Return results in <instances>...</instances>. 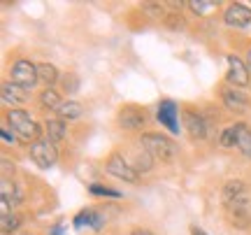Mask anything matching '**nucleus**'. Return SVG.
<instances>
[{"label":"nucleus","instance_id":"f257e3e1","mask_svg":"<svg viewBox=\"0 0 251 235\" xmlns=\"http://www.w3.org/2000/svg\"><path fill=\"white\" fill-rule=\"evenodd\" d=\"M224 203L228 208V219L237 228H247L251 224V189L244 182L235 180L224 186Z\"/></svg>","mask_w":251,"mask_h":235},{"label":"nucleus","instance_id":"f03ea898","mask_svg":"<svg viewBox=\"0 0 251 235\" xmlns=\"http://www.w3.org/2000/svg\"><path fill=\"white\" fill-rule=\"evenodd\" d=\"M140 145L151 154V158H158V161H172L175 156H177V149L172 145L168 137L158 135V133H144L142 140H140Z\"/></svg>","mask_w":251,"mask_h":235},{"label":"nucleus","instance_id":"7ed1b4c3","mask_svg":"<svg viewBox=\"0 0 251 235\" xmlns=\"http://www.w3.org/2000/svg\"><path fill=\"white\" fill-rule=\"evenodd\" d=\"M7 124L14 131H17L19 135L24 137V140H35L37 142V135H40V126H37L35 121L30 119V114H28L26 109H9L7 112Z\"/></svg>","mask_w":251,"mask_h":235},{"label":"nucleus","instance_id":"20e7f679","mask_svg":"<svg viewBox=\"0 0 251 235\" xmlns=\"http://www.w3.org/2000/svg\"><path fill=\"white\" fill-rule=\"evenodd\" d=\"M12 81H14V84H19V86H21V89H33V86H35L37 81V65L35 63H30V61H24V58H21V61H17V63L12 65Z\"/></svg>","mask_w":251,"mask_h":235},{"label":"nucleus","instance_id":"39448f33","mask_svg":"<svg viewBox=\"0 0 251 235\" xmlns=\"http://www.w3.org/2000/svg\"><path fill=\"white\" fill-rule=\"evenodd\" d=\"M30 156H33V161L40 165V168H51L56 163V158H58V154H56V147L49 142V140H37V142H33L30 145Z\"/></svg>","mask_w":251,"mask_h":235},{"label":"nucleus","instance_id":"423d86ee","mask_svg":"<svg viewBox=\"0 0 251 235\" xmlns=\"http://www.w3.org/2000/svg\"><path fill=\"white\" fill-rule=\"evenodd\" d=\"M249 79H251L249 65H244L235 54L228 56V81L233 86H237V89H244V86H249Z\"/></svg>","mask_w":251,"mask_h":235},{"label":"nucleus","instance_id":"0eeeda50","mask_svg":"<svg viewBox=\"0 0 251 235\" xmlns=\"http://www.w3.org/2000/svg\"><path fill=\"white\" fill-rule=\"evenodd\" d=\"M107 172H109V175H114V177H119V180L130 182V184H135V182H137V170H135L133 165L126 161V156H121V154H114L112 158H109Z\"/></svg>","mask_w":251,"mask_h":235},{"label":"nucleus","instance_id":"6e6552de","mask_svg":"<svg viewBox=\"0 0 251 235\" xmlns=\"http://www.w3.org/2000/svg\"><path fill=\"white\" fill-rule=\"evenodd\" d=\"M224 21L233 28H244L251 24V9L242 2H233L230 7L224 12Z\"/></svg>","mask_w":251,"mask_h":235},{"label":"nucleus","instance_id":"1a4fd4ad","mask_svg":"<svg viewBox=\"0 0 251 235\" xmlns=\"http://www.w3.org/2000/svg\"><path fill=\"white\" fill-rule=\"evenodd\" d=\"M177 117H179V112H177V105H175L172 100H161V105H158V121H161V124L168 128L170 133H179V124H177Z\"/></svg>","mask_w":251,"mask_h":235},{"label":"nucleus","instance_id":"9d476101","mask_svg":"<svg viewBox=\"0 0 251 235\" xmlns=\"http://www.w3.org/2000/svg\"><path fill=\"white\" fill-rule=\"evenodd\" d=\"M142 124H144L142 109L128 105V107H124L119 112V126L126 128V131H137V128H142Z\"/></svg>","mask_w":251,"mask_h":235},{"label":"nucleus","instance_id":"9b49d317","mask_svg":"<svg viewBox=\"0 0 251 235\" xmlns=\"http://www.w3.org/2000/svg\"><path fill=\"white\" fill-rule=\"evenodd\" d=\"M184 124H186V131L188 135L193 137V140H202L207 135V124L205 119L196 114L193 109H184Z\"/></svg>","mask_w":251,"mask_h":235},{"label":"nucleus","instance_id":"f8f14e48","mask_svg":"<svg viewBox=\"0 0 251 235\" xmlns=\"http://www.w3.org/2000/svg\"><path fill=\"white\" fill-rule=\"evenodd\" d=\"M0 96H2V103L17 105V103H24V100H26V89H21V86L14 84V81H7V84H2Z\"/></svg>","mask_w":251,"mask_h":235},{"label":"nucleus","instance_id":"ddd939ff","mask_svg":"<svg viewBox=\"0 0 251 235\" xmlns=\"http://www.w3.org/2000/svg\"><path fill=\"white\" fill-rule=\"evenodd\" d=\"M221 98H224L226 107L233 109V112H244L247 109V98H244L242 93H237L235 89H224Z\"/></svg>","mask_w":251,"mask_h":235},{"label":"nucleus","instance_id":"4468645a","mask_svg":"<svg viewBox=\"0 0 251 235\" xmlns=\"http://www.w3.org/2000/svg\"><path fill=\"white\" fill-rule=\"evenodd\" d=\"M84 226L100 228L102 226V217H100L96 209H81L79 214L75 217V228H84Z\"/></svg>","mask_w":251,"mask_h":235},{"label":"nucleus","instance_id":"2eb2a0df","mask_svg":"<svg viewBox=\"0 0 251 235\" xmlns=\"http://www.w3.org/2000/svg\"><path fill=\"white\" fill-rule=\"evenodd\" d=\"M47 140L51 142V145H56V142H61L63 135H65V121L63 119H49L47 121Z\"/></svg>","mask_w":251,"mask_h":235},{"label":"nucleus","instance_id":"dca6fc26","mask_svg":"<svg viewBox=\"0 0 251 235\" xmlns=\"http://www.w3.org/2000/svg\"><path fill=\"white\" fill-rule=\"evenodd\" d=\"M235 133H237V147L247 158H251V131L244 124H237L235 126Z\"/></svg>","mask_w":251,"mask_h":235},{"label":"nucleus","instance_id":"f3484780","mask_svg":"<svg viewBox=\"0 0 251 235\" xmlns=\"http://www.w3.org/2000/svg\"><path fill=\"white\" fill-rule=\"evenodd\" d=\"M37 79L42 81L47 89H51V84L58 79V73L51 63H37Z\"/></svg>","mask_w":251,"mask_h":235},{"label":"nucleus","instance_id":"a211bd4d","mask_svg":"<svg viewBox=\"0 0 251 235\" xmlns=\"http://www.w3.org/2000/svg\"><path fill=\"white\" fill-rule=\"evenodd\" d=\"M63 119H79L81 117V105L79 103H75V100H63L61 107L56 109Z\"/></svg>","mask_w":251,"mask_h":235},{"label":"nucleus","instance_id":"6ab92c4d","mask_svg":"<svg viewBox=\"0 0 251 235\" xmlns=\"http://www.w3.org/2000/svg\"><path fill=\"white\" fill-rule=\"evenodd\" d=\"M40 103H42V107L58 109L63 100H61V96H58L54 89H45V91H42V96H40Z\"/></svg>","mask_w":251,"mask_h":235},{"label":"nucleus","instance_id":"aec40b11","mask_svg":"<svg viewBox=\"0 0 251 235\" xmlns=\"http://www.w3.org/2000/svg\"><path fill=\"white\" fill-rule=\"evenodd\" d=\"M0 198H7V200H14V203H19V196H17V189H14V184L9 180H5L2 177V182H0Z\"/></svg>","mask_w":251,"mask_h":235},{"label":"nucleus","instance_id":"412c9836","mask_svg":"<svg viewBox=\"0 0 251 235\" xmlns=\"http://www.w3.org/2000/svg\"><path fill=\"white\" fill-rule=\"evenodd\" d=\"M188 7L193 9L196 14H209L212 9H216V2H209V0H191Z\"/></svg>","mask_w":251,"mask_h":235},{"label":"nucleus","instance_id":"4be33fe9","mask_svg":"<svg viewBox=\"0 0 251 235\" xmlns=\"http://www.w3.org/2000/svg\"><path fill=\"white\" fill-rule=\"evenodd\" d=\"M89 191L93 196H98V198H121V193L114 189H107V186H100V184H91Z\"/></svg>","mask_w":251,"mask_h":235},{"label":"nucleus","instance_id":"5701e85b","mask_svg":"<svg viewBox=\"0 0 251 235\" xmlns=\"http://www.w3.org/2000/svg\"><path fill=\"white\" fill-rule=\"evenodd\" d=\"M19 226H21V217H19V214H9V217L0 219V228H2V233H14Z\"/></svg>","mask_w":251,"mask_h":235},{"label":"nucleus","instance_id":"b1692460","mask_svg":"<svg viewBox=\"0 0 251 235\" xmlns=\"http://www.w3.org/2000/svg\"><path fill=\"white\" fill-rule=\"evenodd\" d=\"M221 147H235L237 145V133H235V126L233 128H226L224 133H221Z\"/></svg>","mask_w":251,"mask_h":235},{"label":"nucleus","instance_id":"393cba45","mask_svg":"<svg viewBox=\"0 0 251 235\" xmlns=\"http://www.w3.org/2000/svg\"><path fill=\"white\" fill-rule=\"evenodd\" d=\"M63 89L75 93V91L79 89V79H77L75 75H65V77H63Z\"/></svg>","mask_w":251,"mask_h":235},{"label":"nucleus","instance_id":"a878e982","mask_svg":"<svg viewBox=\"0 0 251 235\" xmlns=\"http://www.w3.org/2000/svg\"><path fill=\"white\" fill-rule=\"evenodd\" d=\"M12 214V209H9V200L7 198H0V219H5Z\"/></svg>","mask_w":251,"mask_h":235},{"label":"nucleus","instance_id":"bb28decb","mask_svg":"<svg viewBox=\"0 0 251 235\" xmlns=\"http://www.w3.org/2000/svg\"><path fill=\"white\" fill-rule=\"evenodd\" d=\"M0 135H2V140H5V142H14V135L9 133L7 128H2V131H0Z\"/></svg>","mask_w":251,"mask_h":235},{"label":"nucleus","instance_id":"cd10ccee","mask_svg":"<svg viewBox=\"0 0 251 235\" xmlns=\"http://www.w3.org/2000/svg\"><path fill=\"white\" fill-rule=\"evenodd\" d=\"M128 235H153L151 231H147V228H135V231H130Z\"/></svg>","mask_w":251,"mask_h":235},{"label":"nucleus","instance_id":"c85d7f7f","mask_svg":"<svg viewBox=\"0 0 251 235\" xmlns=\"http://www.w3.org/2000/svg\"><path fill=\"white\" fill-rule=\"evenodd\" d=\"M49 235H63V233H61V226H54L51 231H49Z\"/></svg>","mask_w":251,"mask_h":235},{"label":"nucleus","instance_id":"c756f323","mask_svg":"<svg viewBox=\"0 0 251 235\" xmlns=\"http://www.w3.org/2000/svg\"><path fill=\"white\" fill-rule=\"evenodd\" d=\"M191 233H193V235H207L205 231H200V228H193V231H191Z\"/></svg>","mask_w":251,"mask_h":235},{"label":"nucleus","instance_id":"7c9ffc66","mask_svg":"<svg viewBox=\"0 0 251 235\" xmlns=\"http://www.w3.org/2000/svg\"><path fill=\"white\" fill-rule=\"evenodd\" d=\"M247 65H249V73H251V49H249V54H247Z\"/></svg>","mask_w":251,"mask_h":235}]
</instances>
